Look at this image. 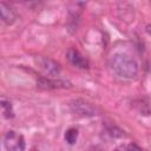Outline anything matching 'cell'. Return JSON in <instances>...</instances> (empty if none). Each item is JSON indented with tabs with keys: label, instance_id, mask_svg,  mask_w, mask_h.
<instances>
[{
	"label": "cell",
	"instance_id": "9c48e42d",
	"mask_svg": "<svg viewBox=\"0 0 151 151\" xmlns=\"http://www.w3.org/2000/svg\"><path fill=\"white\" fill-rule=\"evenodd\" d=\"M78 139V130L74 129V127H71L68 129L66 132H65V140L70 144V145H73Z\"/></svg>",
	"mask_w": 151,
	"mask_h": 151
},
{
	"label": "cell",
	"instance_id": "7c38bea8",
	"mask_svg": "<svg viewBox=\"0 0 151 151\" xmlns=\"http://www.w3.org/2000/svg\"><path fill=\"white\" fill-rule=\"evenodd\" d=\"M145 29H146V32H147V33H149V34H151V25H147V26H146V28H145Z\"/></svg>",
	"mask_w": 151,
	"mask_h": 151
},
{
	"label": "cell",
	"instance_id": "52a82bcc",
	"mask_svg": "<svg viewBox=\"0 0 151 151\" xmlns=\"http://www.w3.org/2000/svg\"><path fill=\"white\" fill-rule=\"evenodd\" d=\"M0 13H1V19L5 24L7 25H11L17 19V15L14 13V11L8 6L6 5L5 2H0Z\"/></svg>",
	"mask_w": 151,
	"mask_h": 151
},
{
	"label": "cell",
	"instance_id": "277c9868",
	"mask_svg": "<svg viewBox=\"0 0 151 151\" xmlns=\"http://www.w3.org/2000/svg\"><path fill=\"white\" fill-rule=\"evenodd\" d=\"M37 85L40 88H68L71 87V83L61 79H50V78H39L37 80Z\"/></svg>",
	"mask_w": 151,
	"mask_h": 151
},
{
	"label": "cell",
	"instance_id": "8992f818",
	"mask_svg": "<svg viewBox=\"0 0 151 151\" xmlns=\"http://www.w3.org/2000/svg\"><path fill=\"white\" fill-rule=\"evenodd\" d=\"M71 107H72V110L74 112H77V113H79L81 116H94V114H97L96 113V109L91 104H88V103H86V101H84L81 99L72 101Z\"/></svg>",
	"mask_w": 151,
	"mask_h": 151
},
{
	"label": "cell",
	"instance_id": "3957f363",
	"mask_svg": "<svg viewBox=\"0 0 151 151\" xmlns=\"http://www.w3.org/2000/svg\"><path fill=\"white\" fill-rule=\"evenodd\" d=\"M35 63L48 76H58L60 73L59 64H57L54 60L46 58V57H38L35 59Z\"/></svg>",
	"mask_w": 151,
	"mask_h": 151
},
{
	"label": "cell",
	"instance_id": "5b68a950",
	"mask_svg": "<svg viewBox=\"0 0 151 151\" xmlns=\"http://www.w3.org/2000/svg\"><path fill=\"white\" fill-rule=\"evenodd\" d=\"M67 59L70 60V63L78 67V68H88V61L85 57L81 55V53L79 51H77L76 48H70L67 52Z\"/></svg>",
	"mask_w": 151,
	"mask_h": 151
},
{
	"label": "cell",
	"instance_id": "7a4b0ae2",
	"mask_svg": "<svg viewBox=\"0 0 151 151\" xmlns=\"http://www.w3.org/2000/svg\"><path fill=\"white\" fill-rule=\"evenodd\" d=\"M4 146L7 151H24L25 150V139L22 134L11 130L5 134Z\"/></svg>",
	"mask_w": 151,
	"mask_h": 151
},
{
	"label": "cell",
	"instance_id": "ba28073f",
	"mask_svg": "<svg viewBox=\"0 0 151 151\" xmlns=\"http://www.w3.org/2000/svg\"><path fill=\"white\" fill-rule=\"evenodd\" d=\"M1 109H2V116L5 118L9 119V118L14 117V111H13L11 101H8L6 99H1Z\"/></svg>",
	"mask_w": 151,
	"mask_h": 151
},
{
	"label": "cell",
	"instance_id": "30bf717a",
	"mask_svg": "<svg viewBox=\"0 0 151 151\" xmlns=\"http://www.w3.org/2000/svg\"><path fill=\"white\" fill-rule=\"evenodd\" d=\"M114 151H143L138 145L130 143V144H122L119 145Z\"/></svg>",
	"mask_w": 151,
	"mask_h": 151
},
{
	"label": "cell",
	"instance_id": "6da1fadb",
	"mask_svg": "<svg viewBox=\"0 0 151 151\" xmlns=\"http://www.w3.org/2000/svg\"><path fill=\"white\" fill-rule=\"evenodd\" d=\"M110 66L117 76L125 79H132L138 74L137 61L125 53L113 54L110 59Z\"/></svg>",
	"mask_w": 151,
	"mask_h": 151
},
{
	"label": "cell",
	"instance_id": "8fae6325",
	"mask_svg": "<svg viewBox=\"0 0 151 151\" xmlns=\"http://www.w3.org/2000/svg\"><path fill=\"white\" fill-rule=\"evenodd\" d=\"M87 151H104V150L99 145H92V146H90L87 149Z\"/></svg>",
	"mask_w": 151,
	"mask_h": 151
}]
</instances>
